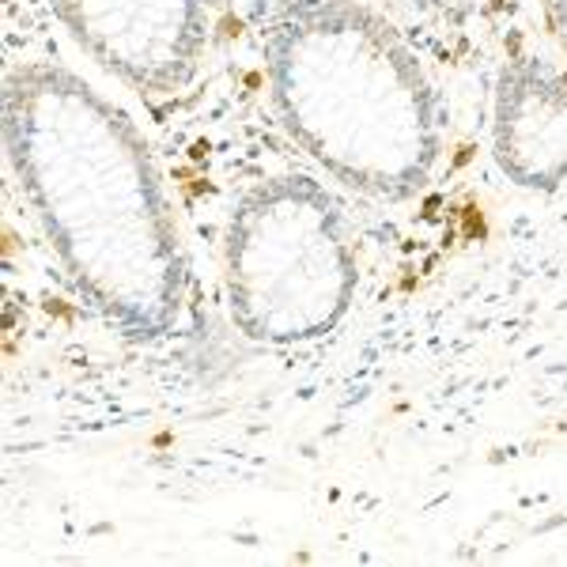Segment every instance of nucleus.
I'll list each match as a JSON object with an SVG mask.
<instances>
[{
  "label": "nucleus",
  "mask_w": 567,
  "mask_h": 567,
  "mask_svg": "<svg viewBox=\"0 0 567 567\" xmlns=\"http://www.w3.org/2000/svg\"><path fill=\"white\" fill-rule=\"evenodd\" d=\"M8 155L69 277L130 337L178 322L182 265L159 175L141 136L84 80L20 69L4 87Z\"/></svg>",
  "instance_id": "1"
},
{
  "label": "nucleus",
  "mask_w": 567,
  "mask_h": 567,
  "mask_svg": "<svg viewBox=\"0 0 567 567\" xmlns=\"http://www.w3.org/2000/svg\"><path fill=\"white\" fill-rule=\"evenodd\" d=\"M53 4L61 8V16H65L69 27L76 31L80 20L87 16L91 0H53ZM159 8H163V16H167V27H171V34H175V42L182 45V53L197 65V50H200V42H205V31H200V0H159Z\"/></svg>",
  "instance_id": "5"
},
{
  "label": "nucleus",
  "mask_w": 567,
  "mask_h": 567,
  "mask_svg": "<svg viewBox=\"0 0 567 567\" xmlns=\"http://www.w3.org/2000/svg\"><path fill=\"white\" fill-rule=\"evenodd\" d=\"M492 148L515 186L548 189L567 182V76L542 58H518L499 72L492 106Z\"/></svg>",
  "instance_id": "4"
},
{
  "label": "nucleus",
  "mask_w": 567,
  "mask_h": 567,
  "mask_svg": "<svg viewBox=\"0 0 567 567\" xmlns=\"http://www.w3.org/2000/svg\"><path fill=\"white\" fill-rule=\"evenodd\" d=\"M272 99L310 159L368 197H413L443 155L416 53L355 0H291L269 27Z\"/></svg>",
  "instance_id": "2"
},
{
  "label": "nucleus",
  "mask_w": 567,
  "mask_h": 567,
  "mask_svg": "<svg viewBox=\"0 0 567 567\" xmlns=\"http://www.w3.org/2000/svg\"><path fill=\"white\" fill-rule=\"evenodd\" d=\"M360 265L349 219L318 178H265L231 208L224 288L231 322L258 344H310L344 322Z\"/></svg>",
  "instance_id": "3"
}]
</instances>
